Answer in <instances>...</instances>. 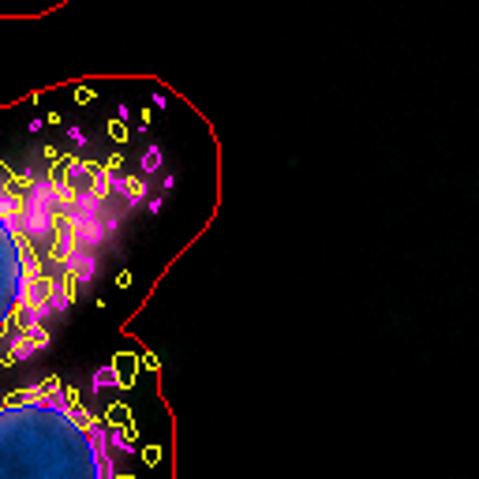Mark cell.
<instances>
[{"label":"cell","mask_w":479,"mask_h":479,"mask_svg":"<svg viewBox=\"0 0 479 479\" xmlns=\"http://www.w3.org/2000/svg\"><path fill=\"white\" fill-rule=\"evenodd\" d=\"M142 198L146 180L116 157L53 154L27 169L0 161V367L49 345L53 322L75 307Z\"/></svg>","instance_id":"6da1fadb"},{"label":"cell","mask_w":479,"mask_h":479,"mask_svg":"<svg viewBox=\"0 0 479 479\" xmlns=\"http://www.w3.org/2000/svg\"><path fill=\"white\" fill-rule=\"evenodd\" d=\"M135 430L116 404L42 378L0 397V479H124Z\"/></svg>","instance_id":"7a4b0ae2"}]
</instances>
